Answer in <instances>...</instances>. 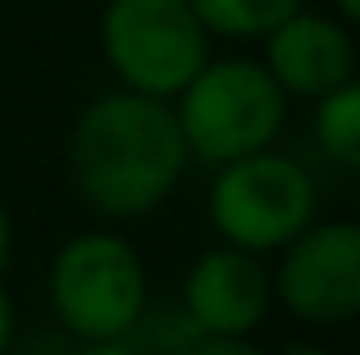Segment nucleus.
<instances>
[{"instance_id":"obj_2","label":"nucleus","mask_w":360,"mask_h":355,"mask_svg":"<svg viewBox=\"0 0 360 355\" xmlns=\"http://www.w3.org/2000/svg\"><path fill=\"white\" fill-rule=\"evenodd\" d=\"M187 151L201 160L229 164L278 137L283 128V87L269 69L246 60L205 64L183 87V109H178Z\"/></svg>"},{"instance_id":"obj_7","label":"nucleus","mask_w":360,"mask_h":355,"mask_svg":"<svg viewBox=\"0 0 360 355\" xmlns=\"http://www.w3.org/2000/svg\"><path fill=\"white\" fill-rule=\"evenodd\" d=\"M269 36V73L283 91L297 96H328L356 73L352 36L319 14H292Z\"/></svg>"},{"instance_id":"obj_6","label":"nucleus","mask_w":360,"mask_h":355,"mask_svg":"<svg viewBox=\"0 0 360 355\" xmlns=\"http://www.w3.org/2000/svg\"><path fill=\"white\" fill-rule=\"evenodd\" d=\"M283 301L310 323H342L360 314V228L324 223L301 228L283 260Z\"/></svg>"},{"instance_id":"obj_5","label":"nucleus","mask_w":360,"mask_h":355,"mask_svg":"<svg viewBox=\"0 0 360 355\" xmlns=\"http://www.w3.org/2000/svg\"><path fill=\"white\" fill-rule=\"evenodd\" d=\"M51 296L60 319L87 342L123 337L137 319L146 287L141 260L119 237H78L60 250L51 274Z\"/></svg>"},{"instance_id":"obj_14","label":"nucleus","mask_w":360,"mask_h":355,"mask_svg":"<svg viewBox=\"0 0 360 355\" xmlns=\"http://www.w3.org/2000/svg\"><path fill=\"white\" fill-rule=\"evenodd\" d=\"M9 333H14V314H9V301H5V292H0V351L9 347Z\"/></svg>"},{"instance_id":"obj_11","label":"nucleus","mask_w":360,"mask_h":355,"mask_svg":"<svg viewBox=\"0 0 360 355\" xmlns=\"http://www.w3.org/2000/svg\"><path fill=\"white\" fill-rule=\"evenodd\" d=\"M123 337H128L123 347L132 355H187L205 333H201V323H196L192 314H174L169 305H155L150 314L137 310V319L128 323Z\"/></svg>"},{"instance_id":"obj_9","label":"nucleus","mask_w":360,"mask_h":355,"mask_svg":"<svg viewBox=\"0 0 360 355\" xmlns=\"http://www.w3.org/2000/svg\"><path fill=\"white\" fill-rule=\"evenodd\" d=\"M205 32L219 36H264L301 9V0H187Z\"/></svg>"},{"instance_id":"obj_4","label":"nucleus","mask_w":360,"mask_h":355,"mask_svg":"<svg viewBox=\"0 0 360 355\" xmlns=\"http://www.w3.org/2000/svg\"><path fill=\"white\" fill-rule=\"evenodd\" d=\"M310 210H315L310 178L292 160L264 151L229 160L210 196L214 228L242 250H269L292 241L310 223Z\"/></svg>"},{"instance_id":"obj_16","label":"nucleus","mask_w":360,"mask_h":355,"mask_svg":"<svg viewBox=\"0 0 360 355\" xmlns=\"http://www.w3.org/2000/svg\"><path fill=\"white\" fill-rule=\"evenodd\" d=\"M338 5H342V14L352 18V23H360V0H338Z\"/></svg>"},{"instance_id":"obj_13","label":"nucleus","mask_w":360,"mask_h":355,"mask_svg":"<svg viewBox=\"0 0 360 355\" xmlns=\"http://www.w3.org/2000/svg\"><path fill=\"white\" fill-rule=\"evenodd\" d=\"M78 355H132L123 347V337H110V342H91V347H82Z\"/></svg>"},{"instance_id":"obj_15","label":"nucleus","mask_w":360,"mask_h":355,"mask_svg":"<svg viewBox=\"0 0 360 355\" xmlns=\"http://www.w3.org/2000/svg\"><path fill=\"white\" fill-rule=\"evenodd\" d=\"M5 264H9V219L0 210V274H5Z\"/></svg>"},{"instance_id":"obj_8","label":"nucleus","mask_w":360,"mask_h":355,"mask_svg":"<svg viewBox=\"0 0 360 355\" xmlns=\"http://www.w3.org/2000/svg\"><path fill=\"white\" fill-rule=\"evenodd\" d=\"M264 301H269L264 269L242 246L201 255L187 278V314L201 323L205 337H238V333L255 328Z\"/></svg>"},{"instance_id":"obj_1","label":"nucleus","mask_w":360,"mask_h":355,"mask_svg":"<svg viewBox=\"0 0 360 355\" xmlns=\"http://www.w3.org/2000/svg\"><path fill=\"white\" fill-rule=\"evenodd\" d=\"M183 160L178 114L146 91L101 96L73 128V178L101 214L132 219L155 210L178 182Z\"/></svg>"},{"instance_id":"obj_12","label":"nucleus","mask_w":360,"mask_h":355,"mask_svg":"<svg viewBox=\"0 0 360 355\" xmlns=\"http://www.w3.org/2000/svg\"><path fill=\"white\" fill-rule=\"evenodd\" d=\"M187 355H260L255 347H246L238 337H201Z\"/></svg>"},{"instance_id":"obj_17","label":"nucleus","mask_w":360,"mask_h":355,"mask_svg":"<svg viewBox=\"0 0 360 355\" xmlns=\"http://www.w3.org/2000/svg\"><path fill=\"white\" fill-rule=\"evenodd\" d=\"M283 355H324V351H319V347H288Z\"/></svg>"},{"instance_id":"obj_10","label":"nucleus","mask_w":360,"mask_h":355,"mask_svg":"<svg viewBox=\"0 0 360 355\" xmlns=\"http://www.w3.org/2000/svg\"><path fill=\"white\" fill-rule=\"evenodd\" d=\"M315 133L333 160L360 169V82L347 78L342 87H333L328 96H319Z\"/></svg>"},{"instance_id":"obj_3","label":"nucleus","mask_w":360,"mask_h":355,"mask_svg":"<svg viewBox=\"0 0 360 355\" xmlns=\"http://www.w3.org/2000/svg\"><path fill=\"white\" fill-rule=\"evenodd\" d=\"M105 55L132 91L169 96L205 69V27L187 0H110Z\"/></svg>"}]
</instances>
